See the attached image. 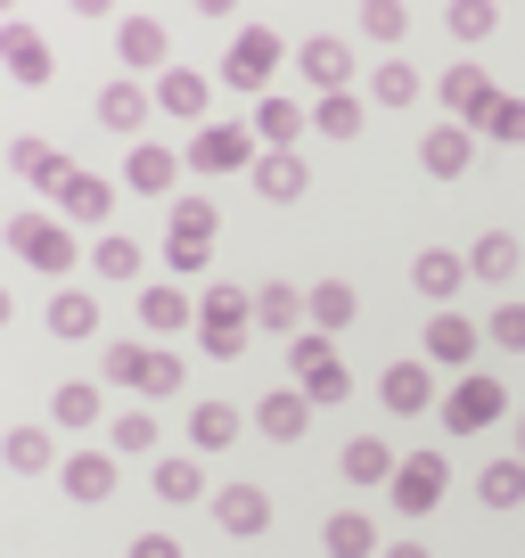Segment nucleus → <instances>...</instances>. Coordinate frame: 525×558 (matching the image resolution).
Returning <instances> with one entry per match:
<instances>
[{"instance_id": "nucleus-35", "label": "nucleus", "mask_w": 525, "mask_h": 558, "mask_svg": "<svg viewBox=\"0 0 525 558\" xmlns=\"http://www.w3.org/2000/svg\"><path fill=\"white\" fill-rule=\"evenodd\" d=\"M115 50H123V66H132V74H164V25L157 17H123L115 25Z\"/></svg>"}, {"instance_id": "nucleus-31", "label": "nucleus", "mask_w": 525, "mask_h": 558, "mask_svg": "<svg viewBox=\"0 0 525 558\" xmlns=\"http://www.w3.org/2000/svg\"><path fill=\"white\" fill-rule=\"evenodd\" d=\"M443 107H452V123H476L492 107V74L476 66V58H460V66H443Z\"/></svg>"}, {"instance_id": "nucleus-47", "label": "nucleus", "mask_w": 525, "mask_h": 558, "mask_svg": "<svg viewBox=\"0 0 525 558\" xmlns=\"http://www.w3.org/2000/svg\"><path fill=\"white\" fill-rule=\"evenodd\" d=\"M362 34L369 41H403L411 34V9H403V0H362Z\"/></svg>"}, {"instance_id": "nucleus-10", "label": "nucleus", "mask_w": 525, "mask_h": 558, "mask_svg": "<svg viewBox=\"0 0 525 558\" xmlns=\"http://www.w3.org/2000/svg\"><path fill=\"white\" fill-rule=\"evenodd\" d=\"M296 74H304V90H313V99H329V90H353V41L304 34V41H296Z\"/></svg>"}, {"instance_id": "nucleus-41", "label": "nucleus", "mask_w": 525, "mask_h": 558, "mask_svg": "<svg viewBox=\"0 0 525 558\" xmlns=\"http://www.w3.org/2000/svg\"><path fill=\"white\" fill-rule=\"evenodd\" d=\"M476 132H485V140H501V148H525V99L492 90V107L476 116Z\"/></svg>"}, {"instance_id": "nucleus-49", "label": "nucleus", "mask_w": 525, "mask_h": 558, "mask_svg": "<svg viewBox=\"0 0 525 558\" xmlns=\"http://www.w3.org/2000/svg\"><path fill=\"white\" fill-rule=\"evenodd\" d=\"M123 558H181V542L173 534H132V550Z\"/></svg>"}, {"instance_id": "nucleus-21", "label": "nucleus", "mask_w": 525, "mask_h": 558, "mask_svg": "<svg viewBox=\"0 0 525 558\" xmlns=\"http://www.w3.org/2000/svg\"><path fill=\"white\" fill-rule=\"evenodd\" d=\"M50 214H58V222H74V230H99L107 214H115V190H107L99 173H66V190L50 197Z\"/></svg>"}, {"instance_id": "nucleus-33", "label": "nucleus", "mask_w": 525, "mask_h": 558, "mask_svg": "<svg viewBox=\"0 0 525 558\" xmlns=\"http://www.w3.org/2000/svg\"><path fill=\"white\" fill-rule=\"evenodd\" d=\"M255 329L304 337V288H288V279H262V288H255Z\"/></svg>"}, {"instance_id": "nucleus-36", "label": "nucleus", "mask_w": 525, "mask_h": 558, "mask_svg": "<svg viewBox=\"0 0 525 558\" xmlns=\"http://www.w3.org/2000/svg\"><path fill=\"white\" fill-rule=\"evenodd\" d=\"M362 123H369V107H362V90H329V99H313V132L320 140H362Z\"/></svg>"}, {"instance_id": "nucleus-17", "label": "nucleus", "mask_w": 525, "mask_h": 558, "mask_svg": "<svg viewBox=\"0 0 525 558\" xmlns=\"http://www.w3.org/2000/svg\"><path fill=\"white\" fill-rule=\"evenodd\" d=\"M9 173H17L34 197H58V190H66V173H74V165L58 157L50 140H34V132H25V140H9Z\"/></svg>"}, {"instance_id": "nucleus-40", "label": "nucleus", "mask_w": 525, "mask_h": 558, "mask_svg": "<svg viewBox=\"0 0 525 558\" xmlns=\"http://www.w3.org/2000/svg\"><path fill=\"white\" fill-rule=\"evenodd\" d=\"M476 501H485V509H501V518H509V509H525V460H517V452H509V460H492V469L476 476Z\"/></svg>"}, {"instance_id": "nucleus-24", "label": "nucleus", "mask_w": 525, "mask_h": 558, "mask_svg": "<svg viewBox=\"0 0 525 558\" xmlns=\"http://www.w3.org/2000/svg\"><path fill=\"white\" fill-rule=\"evenodd\" d=\"M246 123H255V140H262V148H296V140L313 132V99H271V90H262Z\"/></svg>"}, {"instance_id": "nucleus-52", "label": "nucleus", "mask_w": 525, "mask_h": 558, "mask_svg": "<svg viewBox=\"0 0 525 558\" xmlns=\"http://www.w3.org/2000/svg\"><path fill=\"white\" fill-rule=\"evenodd\" d=\"M197 17H230V9H239V0H190Z\"/></svg>"}, {"instance_id": "nucleus-23", "label": "nucleus", "mask_w": 525, "mask_h": 558, "mask_svg": "<svg viewBox=\"0 0 525 558\" xmlns=\"http://www.w3.org/2000/svg\"><path fill=\"white\" fill-rule=\"evenodd\" d=\"M181 165H190V157H173L164 140H132V157H123V181H132L141 197H173Z\"/></svg>"}, {"instance_id": "nucleus-16", "label": "nucleus", "mask_w": 525, "mask_h": 558, "mask_svg": "<svg viewBox=\"0 0 525 558\" xmlns=\"http://www.w3.org/2000/svg\"><path fill=\"white\" fill-rule=\"evenodd\" d=\"M213 525H222L230 542L271 534V493H262V485H222V493H213Z\"/></svg>"}, {"instance_id": "nucleus-29", "label": "nucleus", "mask_w": 525, "mask_h": 558, "mask_svg": "<svg viewBox=\"0 0 525 558\" xmlns=\"http://www.w3.org/2000/svg\"><path fill=\"white\" fill-rule=\"evenodd\" d=\"M468 157H476V132H468V123H436V132L419 140V165L436 181H460V173H468Z\"/></svg>"}, {"instance_id": "nucleus-22", "label": "nucleus", "mask_w": 525, "mask_h": 558, "mask_svg": "<svg viewBox=\"0 0 525 558\" xmlns=\"http://www.w3.org/2000/svg\"><path fill=\"white\" fill-rule=\"evenodd\" d=\"M141 320L148 337H197V296H181V279H157L141 288Z\"/></svg>"}, {"instance_id": "nucleus-30", "label": "nucleus", "mask_w": 525, "mask_h": 558, "mask_svg": "<svg viewBox=\"0 0 525 558\" xmlns=\"http://www.w3.org/2000/svg\"><path fill=\"white\" fill-rule=\"evenodd\" d=\"M50 337L58 345H90V337H99V296H90V288H58L50 296Z\"/></svg>"}, {"instance_id": "nucleus-45", "label": "nucleus", "mask_w": 525, "mask_h": 558, "mask_svg": "<svg viewBox=\"0 0 525 558\" xmlns=\"http://www.w3.org/2000/svg\"><path fill=\"white\" fill-rule=\"evenodd\" d=\"M369 99H378V107H411V99H419V66H403V58H386V66L369 74Z\"/></svg>"}, {"instance_id": "nucleus-42", "label": "nucleus", "mask_w": 525, "mask_h": 558, "mask_svg": "<svg viewBox=\"0 0 525 558\" xmlns=\"http://www.w3.org/2000/svg\"><path fill=\"white\" fill-rule=\"evenodd\" d=\"M107 436H115L123 460H148V452H157V411H115V418H107Z\"/></svg>"}, {"instance_id": "nucleus-38", "label": "nucleus", "mask_w": 525, "mask_h": 558, "mask_svg": "<svg viewBox=\"0 0 525 558\" xmlns=\"http://www.w3.org/2000/svg\"><path fill=\"white\" fill-rule=\"evenodd\" d=\"M320 550L329 558H378V525H369L362 509H337V518L320 525Z\"/></svg>"}, {"instance_id": "nucleus-12", "label": "nucleus", "mask_w": 525, "mask_h": 558, "mask_svg": "<svg viewBox=\"0 0 525 558\" xmlns=\"http://www.w3.org/2000/svg\"><path fill=\"white\" fill-rule=\"evenodd\" d=\"M427 362H443V369H468L476 353H485V329H476L468 313H452V304H443V313H427Z\"/></svg>"}, {"instance_id": "nucleus-19", "label": "nucleus", "mask_w": 525, "mask_h": 558, "mask_svg": "<svg viewBox=\"0 0 525 558\" xmlns=\"http://www.w3.org/2000/svg\"><path fill=\"white\" fill-rule=\"evenodd\" d=\"M468 279H476L468 255H452V246H419V255H411V288H419V296H436V313L468 288Z\"/></svg>"}, {"instance_id": "nucleus-3", "label": "nucleus", "mask_w": 525, "mask_h": 558, "mask_svg": "<svg viewBox=\"0 0 525 558\" xmlns=\"http://www.w3.org/2000/svg\"><path fill=\"white\" fill-rule=\"evenodd\" d=\"M9 246H17L34 271H50V279H74V263H83L74 222H58V214H41V206H25L17 222H9Z\"/></svg>"}, {"instance_id": "nucleus-27", "label": "nucleus", "mask_w": 525, "mask_h": 558, "mask_svg": "<svg viewBox=\"0 0 525 558\" xmlns=\"http://www.w3.org/2000/svg\"><path fill=\"white\" fill-rule=\"evenodd\" d=\"M58 460H66V452H58L50 427H9V436H0V469H9V476H50Z\"/></svg>"}, {"instance_id": "nucleus-46", "label": "nucleus", "mask_w": 525, "mask_h": 558, "mask_svg": "<svg viewBox=\"0 0 525 558\" xmlns=\"http://www.w3.org/2000/svg\"><path fill=\"white\" fill-rule=\"evenodd\" d=\"M485 345H501V353H525V296H501L485 313Z\"/></svg>"}, {"instance_id": "nucleus-1", "label": "nucleus", "mask_w": 525, "mask_h": 558, "mask_svg": "<svg viewBox=\"0 0 525 558\" xmlns=\"http://www.w3.org/2000/svg\"><path fill=\"white\" fill-rule=\"evenodd\" d=\"M246 329H255V296L239 279H206L197 288V345H206V362H239Z\"/></svg>"}, {"instance_id": "nucleus-13", "label": "nucleus", "mask_w": 525, "mask_h": 558, "mask_svg": "<svg viewBox=\"0 0 525 558\" xmlns=\"http://www.w3.org/2000/svg\"><path fill=\"white\" fill-rule=\"evenodd\" d=\"M123 485V452H66L58 460V493L66 501H107Z\"/></svg>"}, {"instance_id": "nucleus-48", "label": "nucleus", "mask_w": 525, "mask_h": 558, "mask_svg": "<svg viewBox=\"0 0 525 558\" xmlns=\"http://www.w3.org/2000/svg\"><path fill=\"white\" fill-rule=\"evenodd\" d=\"M164 271H173V279H206V271H213V246L173 239V230H164Z\"/></svg>"}, {"instance_id": "nucleus-39", "label": "nucleus", "mask_w": 525, "mask_h": 558, "mask_svg": "<svg viewBox=\"0 0 525 558\" xmlns=\"http://www.w3.org/2000/svg\"><path fill=\"white\" fill-rule=\"evenodd\" d=\"M50 418H58V427H107V395L90 378H66L50 395Z\"/></svg>"}, {"instance_id": "nucleus-51", "label": "nucleus", "mask_w": 525, "mask_h": 558, "mask_svg": "<svg viewBox=\"0 0 525 558\" xmlns=\"http://www.w3.org/2000/svg\"><path fill=\"white\" fill-rule=\"evenodd\" d=\"M74 17H107V9H115V0H66Z\"/></svg>"}, {"instance_id": "nucleus-20", "label": "nucleus", "mask_w": 525, "mask_h": 558, "mask_svg": "<svg viewBox=\"0 0 525 558\" xmlns=\"http://www.w3.org/2000/svg\"><path fill=\"white\" fill-rule=\"evenodd\" d=\"M148 493H157V501L164 509H190V501H206V460H197V452H164L157 460V469H148Z\"/></svg>"}, {"instance_id": "nucleus-44", "label": "nucleus", "mask_w": 525, "mask_h": 558, "mask_svg": "<svg viewBox=\"0 0 525 558\" xmlns=\"http://www.w3.org/2000/svg\"><path fill=\"white\" fill-rule=\"evenodd\" d=\"M213 222H222V214H213V197H173V222H164V230H173V239H197V246H213Z\"/></svg>"}, {"instance_id": "nucleus-26", "label": "nucleus", "mask_w": 525, "mask_h": 558, "mask_svg": "<svg viewBox=\"0 0 525 558\" xmlns=\"http://www.w3.org/2000/svg\"><path fill=\"white\" fill-rule=\"evenodd\" d=\"M90 271H99L107 288H132V279L148 271V246L132 239V230H99V239H90Z\"/></svg>"}, {"instance_id": "nucleus-11", "label": "nucleus", "mask_w": 525, "mask_h": 558, "mask_svg": "<svg viewBox=\"0 0 525 558\" xmlns=\"http://www.w3.org/2000/svg\"><path fill=\"white\" fill-rule=\"evenodd\" d=\"M148 107H157V90H141V83H132V74H115V83H99V99H90V116H99V132H115V140H141Z\"/></svg>"}, {"instance_id": "nucleus-25", "label": "nucleus", "mask_w": 525, "mask_h": 558, "mask_svg": "<svg viewBox=\"0 0 525 558\" xmlns=\"http://www.w3.org/2000/svg\"><path fill=\"white\" fill-rule=\"evenodd\" d=\"M304 427H313V402H304V386H280V395L255 402V436L262 444H296Z\"/></svg>"}, {"instance_id": "nucleus-54", "label": "nucleus", "mask_w": 525, "mask_h": 558, "mask_svg": "<svg viewBox=\"0 0 525 558\" xmlns=\"http://www.w3.org/2000/svg\"><path fill=\"white\" fill-rule=\"evenodd\" d=\"M517 460H525V411H517Z\"/></svg>"}, {"instance_id": "nucleus-55", "label": "nucleus", "mask_w": 525, "mask_h": 558, "mask_svg": "<svg viewBox=\"0 0 525 558\" xmlns=\"http://www.w3.org/2000/svg\"><path fill=\"white\" fill-rule=\"evenodd\" d=\"M9 17H17V0H0V25H9Z\"/></svg>"}, {"instance_id": "nucleus-37", "label": "nucleus", "mask_w": 525, "mask_h": 558, "mask_svg": "<svg viewBox=\"0 0 525 558\" xmlns=\"http://www.w3.org/2000/svg\"><path fill=\"white\" fill-rule=\"evenodd\" d=\"M468 271L485 279V288H509V279H517V239H509V230H476Z\"/></svg>"}, {"instance_id": "nucleus-2", "label": "nucleus", "mask_w": 525, "mask_h": 558, "mask_svg": "<svg viewBox=\"0 0 525 558\" xmlns=\"http://www.w3.org/2000/svg\"><path fill=\"white\" fill-rule=\"evenodd\" d=\"M288 369H296V386H304V402H313V411H337V402H353V369L337 362V345H329L320 329L288 337Z\"/></svg>"}, {"instance_id": "nucleus-43", "label": "nucleus", "mask_w": 525, "mask_h": 558, "mask_svg": "<svg viewBox=\"0 0 525 558\" xmlns=\"http://www.w3.org/2000/svg\"><path fill=\"white\" fill-rule=\"evenodd\" d=\"M443 25H452L460 41H492V34H501V0H452Z\"/></svg>"}, {"instance_id": "nucleus-14", "label": "nucleus", "mask_w": 525, "mask_h": 558, "mask_svg": "<svg viewBox=\"0 0 525 558\" xmlns=\"http://www.w3.org/2000/svg\"><path fill=\"white\" fill-rule=\"evenodd\" d=\"M246 181H255V197H262V206H296V197L313 190V165H304L296 148H262Z\"/></svg>"}, {"instance_id": "nucleus-28", "label": "nucleus", "mask_w": 525, "mask_h": 558, "mask_svg": "<svg viewBox=\"0 0 525 558\" xmlns=\"http://www.w3.org/2000/svg\"><path fill=\"white\" fill-rule=\"evenodd\" d=\"M378 402H386L394 418H419L427 402H436V369H427V362H394V369L378 378Z\"/></svg>"}, {"instance_id": "nucleus-5", "label": "nucleus", "mask_w": 525, "mask_h": 558, "mask_svg": "<svg viewBox=\"0 0 525 558\" xmlns=\"http://www.w3.org/2000/svg\"><path fill=\"white\" fill-rule=\"evenodd\" d=\"M181 157H190V173H255L262 140H255V123H197Z\"/></svg>"}, {"instance_id": "nucleus-50", "label": "nucleus", "mask_w": 525, "mask_h": 558, "mask_svg": "<svg viewBox=\"0 0 525 558\" xmlns=\"http://www.w3.org/2000/svg\"><path fill=\"white\" fill-rule=\"evenodd\" d=\"M378 558H436L427 542H394V550H378Z\"/></svg>"}, {"instance_id": "nucleus-4", "label": "nucleus", "mask_w": 525, "mask_h": 558, "mask_svg": "<svg viewBox=\"0 0 525 558\" xmlns=\"http://www.w3.org/2000/svg\"><path fill=\"white\" fill-rule=\"evenodd\" d=\"M288 58H296V50H288L271 25H246V34H230V50H222V83L246 90V99H262V90H271V74H280Z\"/></svg>"}, {"instance_id": "nucleus-7", "label": "nucleus", "mask_w": 525, "mask_h": 558, "mask_svg": "<svg viewBox=\"0 0 525 558\" xmlns=\"http://www.w3.org/2000/svg\"><path fill=\"white\" fill-rule=\"evenodd\" d=\"M501 418H509V395H501L492 369H468V378L443 395V427H452V436H485V427H501Z\"/></svg>"}, {"instance_id": "nucleus-32", "label": "nucleus", "mask_w": 525, "mask_h": 558, "mask_svg": "<svg viewBox=\"0 0 525 558\" xmlns=\"http://www.w3.org/2000/svg\"><path fill=\"white\" fill-rule=\"evenodd\" d=\"M246 436L239 402H190V452H230Z\"/></svg>"}, {"instance_id": "nucleus-9", "label": "nucleus", "mask_w": 525, "mask_h": 558, "mask_svg": "<svg viewBox=\"0 0 525 558\" xmlns=\"http://www.w3.org/2000/svg\"><path fill=\"white\" fill-rule=\"evenodd\" d=\"M443 493H452V460L443 452H411L403 469H394V485H386V501L403 509V518H436Z\"/></svg>"}, {"instance_id": "nucleus-34", "label": "nucleus", "mask_w": 525, "mask_h": 558, "mask_svg": "<svg viewBox=\"0 0 525 558\" xmlns=\"http://www.w3.org/2000/svg\"><path fill=\"white\" fill-rule=\"evenodd\" d=\"M362 313V296H353V279H313V296H304V320H313L320 337H337L345 320Z\"/></svg>"}, {"instance_id": "nucleus-53", "label": "nucleus", "mask_w": 525, "mask_h": 558, "mask_svg": "<svg viewBox=\"0 0 525 558\" xmlns=\"http://www.w3.org/2000/svg\"><path fill=\"white\" fill-rule=\"evenodd\" d=\"M9 313H17V296H9V288H0V329H9Z\"/></svg>"}, {"instance_id": "nucleus-15", "label": "nucleus", "mask_w": 525, "mask_h": 558, "mask_svg": "<svg viewBox=\"0 0 525 558\" xmlns=\"http://www.w3.org/2000/svg\"><path fill=\"white\" fill-rule=\"evenodd\" d=\"M394 469H403V460H394V444H386V436H353L345 452H337V476H345L353 493H386V485H394Z\"/></svg>"}, {"instance_id": "nucleus-6", "label": "nucleus", "mask_w": 525, "mask_h": 558, "mask_svg": "<svg viewBox=\"0 0 525 558\" xmlns=\"http://www.w3.org/2000/svg\"><path fill=\"white\" fill-rule=\"evenodd\" d=\"M181 353H157V345H115L107 353V386H132V395H148V402H164V395H181Z\"/></svg>"}, {"instance_id": "nucleus-18", "label": "nucleus", "mask_w": 525, "mask_h": 558, "mask_svg": "<svg viewBox=\"0 0 525 558\" xmlns=\"http://www.w3.org/2000/svg\"><path fill=\"white\" fill-rule=\"evenodd\" d=\"M206 107H213V83H206L197 66H164V74H157V116H173V123H190V132H197V123H206Z\"/></svg>"}, {"instance_id": "nucleus-8", "label": "nucleus", "mask_w": 525, "mask_h": 558, "mask_svg": "<svg viewBox=\"0 0 525 558\" xmlns=\"http://www.w3.org/2000/svg\"><path fill=\"white\" fill-rule=\"evenodd\" d=\"M0 74H9L17 90H50V74H58L50 34H41V25H25V17H9V25H0Z\"/></svg>"}]
</instances>
